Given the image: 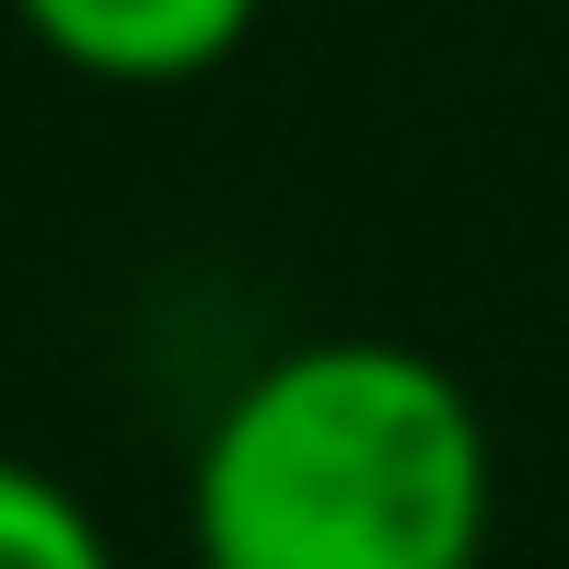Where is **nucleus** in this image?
Instances as JSON below:
<instances>
[{"label":"nucleus","instance_id":"1","mask_svg":"<svg viewBox=\"0 0 569 569\" xmlns=\"http://www.w3.org/2000/svg\"><path fill=\"white\" fill-rule=\"evenodd\" d=\"M500 442L419 338H291L187 453L198 569H488Z\"/></svg>","mask_w":569,"mask_h":569},{"label":"nucleus","instance_id":"3","mask_svg":"<svg viewBox=\"0 0 569 569\" xmlns=\"http://www.w3.org/2000/svg\"><path fill=\"white\" fill-rule=\"evenodd\" d=\"M0 569H128L117 535L93 523L82 488H59L47 465L0 453Z\"/></svg>","mask_w":569,"mask_h":569},{"label":"nucleus","instance_id":"2","mask_svg":"<svg viewBox=\"0 0 569 569\" xmlns=\"http://www.w3.org/2000/svg\"><path fill=\"white\" fill-rule=\"evenodd\" d=\"M268 0H12V23L47 47L59 70L106 93H174V82H210L232 47L256 36Z\"/></svg>","mask_w":569,"mask_h":569}]
</instances>
